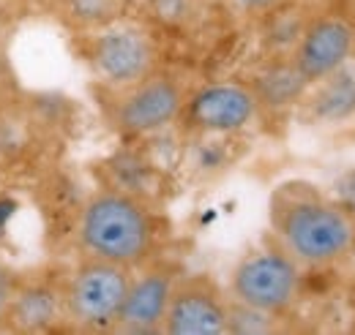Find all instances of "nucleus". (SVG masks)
I'll use <instances>...</instances> for the list:
<instances>
[{"mask_svg": "<svg viewBox=\"0 0 355 335\" xmlns=\"http://www.w3.org/2000/svg\"><path fill=\"white\" fill-rule=\"evenodd\" d=\"M270 226L298 264H331L355 243V221L345 205L325 199L309 183H284L270 197Z\"/></svg>", "mask_w": 355, "mask_h": 335, "instance_id": "obj_1", "label": "nucleus"}, {"mask_svg": "<svg viewBox=\"0 0 355 335\" xmlns=\"http://www.w3.org/2000/svg\"><path fill=\"white\" fill-rule=\"evenodd\" d=\"M156 240V215L139 194L123 188H101L88 197L80 210L77 246L83 256L134 270L150 259Z\"/></svg>", "mask_w": 355, "mask_h": 335, "instance_id": "obj_2", "label": "nucleus"}, {"mask_svg": "<svg viewBox=\"0 0 355 335\" xmlns=\"http://www.w3.org/2000/svg\"><path fill=\"white\" fill-rule=\"evenodd\" d=\"M132 287V267L83 256L63 284V314L85 330L115 327Z\"/></svg>", "mask_w": 355, "mask_h": 335, "instance_id": "obj_3", "label": "nucleus"}, {"mask_svg": "<svg viewBox=\"0 0 355 335\" xmlns=\"http://www.w3.org/2000/svg\"><path fill=\"white\" fill-rule=\"evenodd\" d=\"M230 292L232 300L279 319L301 294V264L282 246L257 248L235 264Z\"/></svg>", "mask_w": 355, "mask_h": 335, "instance_id": "obj_4", "label": "nucleus"}, {"mask_svg": "<svg viewBox=\"0 0 355 335\" xmlns=\"http://www.w3.org/2000/svg\"><path fill=\"white\" fill-rule=\"evenodd\" d=\"M156 42L153 36L123 17L112 25L93 30L88 44V63L98 82L110 90H123L156 71Z\"/></svg>", "mask_w": 355, "mask_h": 335, "instance_id": "obj_5", "label": "nucleus"}, {"mask_svg": "<svg viewBox=\"0 0 355 335\" xmlns=\"http://www.w3.org/2000/svg\"><path fill=\"white\" fill-rule=\"evenodd\" d=\"M186 87L170 71H150L139 82L115 90L110 120L126 136H145L170 126L180 118L186 104Z\"/></svg>", "mask_w": 355, "mask_h": 335, "instance_id": "obj_6", "label": "nucleus"}, {"mask_svg": "<svg viewBox=\"0 0 355 335\" xmlns=\"http://www.w3.org/2000/svg\"><path fill=\"white\" fill-rule=\"evenodd\" d=\"M355 55V25L347 17L322 14L304 25L298 42L290 49V63L301 74V80L317 84L331 77L342 66H347Z\"/></svg>", "mask_w": 355, "mask_h": 335, "instance_id": "obj_7", "label": "nucleus"}, {"mask_svg": "<svg viewBox=\"0 0 355 335\" xmlns=\"http://www.w3.org/2000/svg\"><path fill=\"white\" fill-rule=\"evenodd\" d=\"M227 311L230 300L222 287L205 275H178L170 305L162 322V333L167 335H224L227 333Z\"/></svg>", "mask_w": 355, "mask_h": 335, "instance_id": "obj_8", "label": "nucleus"}, {"mask_svg": "<svg viewBox=\"0 0 355 335\" xmlns=\"http://www.w3.org/2000/svg\"><path fill=\"white\" fill-rule=\"evenodd\" d=\"M260 112L252 84L216 82L186 96L180 123L194 134H235L243 131Z\"/></svg>", "mask_w": 355, "mask_h": 335, "instance_id": "obj_9", "label": "nucleus"}, {"mask_svg": "<svg viewBox=\"0 0 355 335\" xmlns=\"http://www.w3.org/2000/svg\"><path fill=\"white\" fill-rule=\"evenodd\" d=\"M178 275L180 270L167 262L150 264L139 275H132V287L115 327L123 333H159Z\"/></svg>", "mask_w": 355, "mask_h": 335, "instance_id": "obj_10", "label": "nucleus"}, {"mask_svg": "<svg viewBox=\"0 0 355 335\" xmlns=\"http://www.w3.org/2000/svg\"><path fill=\"white\" fill-rule=\"evenodd\" d=\"M60 314H63V287L31 281L14 289L3 319L17 333H44L58 322Z\"/></svg>", "mask_w": 355, "mask_h": 335, "instance_id": "obj_11", "label": "nucleus"}, {"mask_svg": "<svg viewBox=\"0 0 355 335\" xmlns=\"http://www.w3.org/2000/svg\"><path fill=\"white\" fill-rule=\"evenodd\" d=\"M350 66V63H347ZM342 66L331 77L311 84L306 101V115L314 123H345L355 115V71Z\"/></svg>", "mask_w": 355, "mask_h": 335, "instance_id": "obj_12", "label": "nucleus"}, {"mask_svg": "<svg viewBox=\"0 0 355 335\" xmlns=\"http://www.w3.org/2000/svg\"><path fill=\"white\" fill-rule=\"evenodd\" d=\"M257 101H260V109H284V107H293L298 101H304L309 84L301 80V74L295 71V66L290 63V57H282L276 63L266 66L257 80L252 84Z\"/></svg>", "mask_w": 355, "mask_h": 335, "instance_id": "obj_13", "label": "nucleus"}, {"mask_svg": "<svg viewBox=\"0 0 355 335\" xmlns=\"http://www.w3.org/2000/svg\"><path fill=\"white\" fill-rule=\"evenodd\" d=\"M60 8L74 28L93 33L121 19L126 3L123 0H60Z\"/></svg>", "mask_w": 355, "mask_h": 335, "instance_id": "obj_14", "label": "nucleus"}, {"mask_svg": "<svg viewBox=\"0 0 355 335\" xmlns=\"http://www.w3.org/2000/svg\"><path fill=\"white\" fill-rule=\"evenodd\" d=\"M276 316L263 314L252 305H243L238 300H230V311H227V333H270L273 330Z\"/></svg>", "mask_w": 355, "mask_h": 335, "instance_id": "obj_15", "label": "nucleus"}, {"mask_svg": "<svg viewBox=\"0 0 355 335\" xmlns=\"http://www.w3.org/2000/svg\"><path fill=\"white\" fill-rule=\"evenodd\" d=\"M145 3H148L150 14L162 25H170V28L186 25L197 11V0H145Z\"/></svg>", "mask_w": 355, "mask_h": 335, "instance_id": "obj_16", "label": "nucleus"}, {"mask_svg": "<svg viewBox=\"0 0 355 335\" xmlns=\"http://www.w3.org/2000/svg\"><path fill=\"white\" fill-rule=\"evenodd\" d=\"M230 3L246 14H268V11L279 8L284 0H230Z\"/></svg>", "mask_w": 355, "mask_h": 335, "instance_id": "obj_17", "label": "nucleus"}, {"mask_svg": "<svg viewBox=\"0 0 355 335\" xmlns=\"http://www.w3.org/2000/svg\"><path fill=\"white\" fill-rule=\"evenodd\" d=\"M339 205L345 208H355V169L347 172L339 183Z\"/></svg>", "mask_w": 355, "mask_h": 335, "instance_id": "obj_18", "label": "nucleus"}, {"mask_svg": "<svg viewBox=\"0 0 355 335\" xmlns=\"http://www.w3.org/2000/svg\"><path fill=\"white\" fill-rule=\"evenodd\" d=\"M6 77H8V60H6V52L0 46V80H6Z\"/></svg>", "mask_w": 355, "mask_h": 335, "instance_id": "obj_19", "label": "nucleus"}, {"mask_svg": "<svg viewBox=\"0 0 355 335\" xmlns=\"http://www.w3.org/2000/svg\"><path fill=\"white\" fill-rule=\"evenodd\" d=\"M123 3H129V0H123Z\"/></svg>", "mask_w": 355, "mask_h": 335, "instance_id": "obj_20", "label": "nucleus"}]
</instances>
